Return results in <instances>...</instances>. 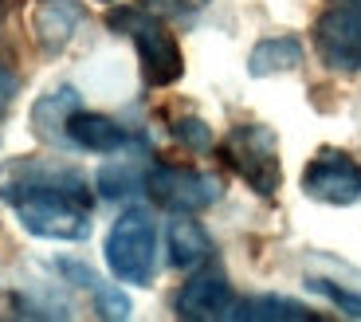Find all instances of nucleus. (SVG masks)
<instances>
[{"label": "nucleus", "mask_w": 361, "mask_h": 322, "mask_svg": "<svg viewBox=\"0 0 361 322\" xmlns=\"http://www.w3.org/2000/svg\"><path fill=\"white\" fill-rule=\"evenodd\" d=\"M16 216L39 240H87L90 236V201L71 193H32L16 201Z\"/></svg>", "instance_id": "20e7f679"}, {"label": "nucleus", "mask_w": 361, "mask_h": 322, "mask_svg": "<svg viewBox=\"0 0 361 322\" xmlns=\"http://www.w3.org/2000/svg\"><path fill=\"white\" fill-rule=\"evenodd\" d=\"M228 318H252V322H314L318 314L310 306L295 303V299L283 295H255L244 303H232Z\"/></svg>", "instance_id": "dca6fc26"}, {"label": "nucleus", "mask_w": 361, "mask_h": 322, "mask_svg": "<svg viewBox=\"0 0 361 322\" xmlns=\"http://www.w3.org/2000/svg\"><path fill=\"white\" fill-rule=\"evenodd\" d=\"M314 47L330 71L357 75L361 71V8L334 0L314 20Z\"/></svg>", "instance_id": "6e6552de"}, {"label": "nucleus", "mask_w": 361, "mask_h": 322, "mask_svg": "<svg viewBox=\"0 0 361 322\" xmlns=\"http://www.w3.org/2000/svg\"><path fill=\"white\" fill-rule=\"evenodd\" d=\"M82 0H36L32 8V32L44 55H59L67 52V44L75 40L82 24Z\"/></svg>", "instance_id": "9d476101"}, {"label": "nucleus", "mask_w": 361, "mask_h": 322, "mask_svg": "<svg viewBox=\"0 0 361 322\" xmlns=\"http://www.w3.org/2000/svg\"><path fill=\"white\" fill-rule=\"evenodd\" d=\"M110 28L134 40L137 59H142V75L149 87H173L185 75V55H180L173 32L154 16L149 8H118L110 12Z\"/></svg>", "instance_id": "f257e3e1"}, {"label": "nucleus", "mask_w": 361, "mask_h": 322, "mask_svg": "<svg viewBox=\"0 0 361 322\" xmlns=\"http://www.w3.org/2000/svg\"><path fill=\"white\" fill-rule=\"evenodd\" d=\"M235 295H232V283L220 268L212 263H200L197 275L177 291V314L180 318H228Z\"/></svg>", "instance_id": "1a4fd4ad"}, {"label": "nucleus", "mask_w": 361, "mask_h": 322, "mask_svg": "<svg viewBox=\"0 0 361 322\" xmlns=\"http://www.w3.org/2000/svg\"><path fill=\"white\" fill-rule=\"evenodd\" d=\"M157 260V224L145 208H126L106 236V268L122 283L145 287L154 283Z\"/></svg>", "instance_id": "7ed1b4c3"}, {"label": "nucleus", "mask_w": 361, "mask_h": 322, "mask_svg": "<svg viewBox=\"0 0 361 322\" xmlns=\"http://www.w3.org/2000/svg\"><path fill=\"white\" fill-rule=\"evenodd\" d=\"M302 63V40L298 36H267L252 47L247 55V71L255 79H267V75H283V71H295Z\"/></svg>", "instance_id": "ddd939ff"}, {"label": "nucleus", "mask_w": 361, "mask_h": 322, "mask_svg": "<svg viewBox=\"0 0 361 322\" xmlns=\"http://www.w3.org/2000/svg\"><path fill=\"white\" fill-rule=\"evenodd\" d=\"M67 138H71L75 150H87V153H118L134 145L126 126H118L106 114H90V110H75L71 122H67Z\"/></svg>", "instance_id": "f8f14e48"}, {"label": "nucleus", "mask_w": 361, "mask_h": 322, "mask_svg": "<svg viewBox=\"0 0 361 322\" xmlns=\"http://www.w3.org/2000/svg\"><path fill=\"white\" fill-rule=\"evenodd\" d=\"M310 291H322L330 303H338L345 314H361V295H353V291H345V287L330 283V279H310Z\"/></svg>", "instance_id": "aec40b11"}, {"label": "nucleus", "mask_w": 361, "mask_h": 322, "mask_svg": "<svg viewBox=\"0 0 361 322\" xmlns=\"http://www.w3.org/2000/svg\"><path fill=\"white\" fill-rule=\"evenodd\" d=\"M145 8L154 12V16H173V20H189V16H197L200 8H204L208 0H142Z\"/></svg>", "instance_id": "6ab92c4d"}, {"label": "nucleus", "mask_w": 361, "mask_h": 322, "mask_svg": "<svg viewBox=\"0 0 361 322\" xmlns=\"http://www.w3.org/2000/svg\"><path fill=\"white\" fill-rule=\"evenodd\" d=\"M173 138H177V145H185L189 153H212L216 150V134H212V126L204 122V118L197 114H180L173 118Z\"/></svg>", "instance_id": "a211bd4d"}, {"label": "nucleus", "mask_w": 361, "mask_h": 322, "mask_svg": "<svg viewBox=\"0 0 361 322\" xmlns=\"http://www.w3.org/2000/svg\"><path fill=\"white\" fill-rule=\"evenodd\" d=\"M99 193L106 201H130V197H137V189H145V177H142V169L137 165H106V169H99Z\"/></svg>", "instance_id": "f3484780"}, {"label": "nucleus", "mask_w": 361, "mask_h": 322, "mask_svg": "<svg viewBox=\"0 0 361 322\" xmlns=\"http://www.w3.org/2000/svg\"><path fill=\"white\" fill-rule=\"evenodd\" d=\"M302 193L318 205H357L361 201V161L345 150H318L302 173Z\"/></svg>", "instance_id": "0eeeda50"}, {"label": "nucleus", "mask_w": 361, "mask_h": 322, "mask_svg": "<svg viewBox=\"0 0 361 322\" xmlns=\"http://www.w3.org/2000/svg\"><path fill=\"white\" fill-rule=\"evenodd\" d=\"M79 107H82V99L75 87H55L47 95H39L36 107H32V134L47 145H71L67 122H71V114Z\"/></svg>", "instance_id": "9b49d317"}, {"label": "nucleus", "mask_w": 361, "mask_h": 322, "mask_svg": "<svg viewBox=\"0 0 361 322\" xmlns=\"http://www.w3.org/2000/svg\"><path fill=\"white\" fill-rule=\"evenodd\" d=\"M16 90H20V79L12 75V67H8V63H0V118L8 114L12 99H16Z\"/></svg>", "instance_id": "412c9836"}, {"label": "nucleus", "mask_w": 361, "mask_h": 322, "mask_svg": "<svg viewBox=\"0 0 361 322\" xmlns=\"http://www.w3.org/2000/svg\"><path fill=\"white\" fill-rule=\"evenodd\" d=\"M338 4H353V8H361V0H338Z\"/></svg>", "instance_id": "4be33fe9"}, {"label": "nucleus", "mask_w": 361, "mask_h": 322, "mask_svg": "<svg viewBox=\"0 0 361 322\" xmlns=\"http://www.w3.org/2000/svg\"><path fill=\"white\" fill-rule=\"evenodd\" d=\"M224 161L235 169V177L244 181L259 197H275L283 185V165H279V138L263 122H240L228 130L224 145H220Z\"/></svg>", "instance_id": "f03ea898"}, {"label": "nucleus", "mask_w": 361, "mask_h": 322, "mask_svg": "<svg viewBox=\"0 0 361 322\" xmlns=\"http://www.w3.org/2000/svg\"><path fill=\"white\" fill-rule=\"evenodd\" d=\"M51 263L67 283H79V287H87V291H94V306H99L102 318H126L130 314V299L122 295L118 287H106L82 260H51Z\"/></svg>", "instance_id": "2eb2a0df"}, {"label": "nucleus", "mask_w": 361, "mask_h": 322, "mask_svg": "<svg viewBox=\"0 0 361 322\" xmlns=\"http://www.w3.org/2000/svg\"><path fill=\"white\" fill-rule=\"evenodd\" d=\"M145 193L165 208V213L177 216H192L212 208L220 197H224V185L212 173L200 169H185V165H157L145 177Z\"/></svg>", "instance_id": "423d86ee"}, {"label": "nucleus", "mask_w": 361, "mask_h": 322, "mask_svg": "<svg viewBox=\"0 0 361 322\" xmlns=\"http://www.w3.org/2000/svg\"><path fill=\"white\" fill-rule=\"evenodd\" d=\"M216 248L208 240V232L189 216H177L169 224V263L173 268H200V263H212Z\"/></svg>", "instance_id": "4468645a"}, {"label": "nucleus", "mask_w": 361, "mask_h": 322, "mask_svg": "<svg viewBox=\"0 0 361 322\" xmlns=\"http://www.w3.org/2000/svg\"><path fill=\"white\" fill-rule=\"evenodd\" d=\"M32 193H71V197L90 201V185L79 169L59 165V161L44 157H16L0 165V201H16L32 197Z\"/></svg>", "instance_id": "39448f33"}]
</instances>
